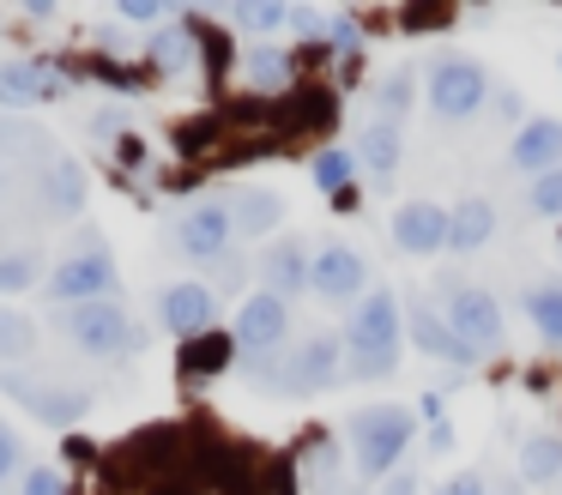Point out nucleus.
I'll return each mask as SVG.
<instances>
[{"label": "nucleus", "instance_id": "obj_1", "mask_svg": "<svg viewBox=\"0 0 562 495\" xmlns=\"http://www.w3.org/2000/svg\"><path fill=\"white\" fill-rule=\"evenodd\" d=\"M345 357H351V374L363 381H381L400 362V296L393 290H369L351 314V333H345Z\"/></svg>", "mask_w": 562, "mask_h": 495}, {"label": "nucleus", "instance_id": "obj_2", "mask_svg": "<svg viewBox=\"0 0 562 495\" xmlns=\"http://www.w3.org/2000/svg\"><path fill=\"white\" fill-rule=\"evenodd\" d=\"M61 333L74 338V350H86V357H98V362H115V357L146 350V333L127 320V308L115 296L110 302H79V308H61Z\"/></svg>", "mask_w": 562, "mask_h": 495}, {"label": "nucleus", "instance_id": "obj_3", "mask_svg": "<svg viewBox=\"0 0 562 495\" xmlns=\"http://www.w3.org/2000/svg\"><path fill=\"white\" fill-rule=\"evenodd\" d=\"M115 290H122V266H115V254H110V241H103V236H86L49 272V296L61 302V308H79V302H110Z\"/></svg>", "mask_w": 562, "mask_h": 495}, {"label": "nucleus", "instance_id": "obj_4", "mask_svg": "<svg viewBox=\"0 0 562 495\" xmlns=\"http://www.w3.org/2000/svg\"><path fill=\"white\" fill-rule=\"evenodd\" d=\"M417 435V417L405 405H369L351 417V453H357V471L363 477H381V471L400 465V453L412 447Z\"/></svg>", "mask_w": 562, "mask_h": 495}, {"label": "nucleus", "instance_id": "obj_5", "mask_svg": "<svg viewBox=\"0 0 562 495\" xmlns=\"http://www.w3.org/2000/svg\"><path fill=\"white\" fill-rule=\"evenodd\" d=\"M0 393L13 398V405H25L37 423H49V429H74V423H86V410H91V386L31 381V374H19V369L0 374Z\"/></svg>", "mask_w": 562, "mask_h": 495}, {"label": "nucleus", "instance_id": "obj_6", "mask_svg": "<svg viewBox=\"0 0 562 495\" xmlns=\"http://www.w3.org/2000/svg\"><path fill=\"white\" fill-rule=\"evenodd\" d=\"M484 97H490V79H484V67H477V60L441 55L436 67H429V109H436V115L465 121V115H477V109H484Z\"/></svg>", "mask_w": 562, "mask_h": 495}, {"label": "nucleus", "instance_id": "obj_7", "mask_svg": "<svg viewBox=\"0 0 562 495\" xmlns=\"http://www.w3.org/2000/svg\"><path fill=\"white\" fill-rule=\"evenodd\" d=\"M284 333H291V302L279 296H248L243 308H236V350H243V362H255V369H267V357L284 345Z\"/></svg>", "mask_w": 562, "mask_h": 495}, {"label": "nucleus", "instance_id": "obj_8", "mask_svg": "<svg viewBox=\"0 0 562 495\" xmlns=\"http://www.w3.org/2000/svg\"><path fill=\"white\" fill-rule=\"evenodd\" d=\"M231 241H236V224H231V205L224 200L188 205L182 224H176V248H182L188 260H200V266H218L224 254H231Z\"/></svg>", "mask_w": 562, "mask_h": 495}, {"label": "nucleus", "instance_id": "obj_9", "mask_svg": "<svg viewBox=\"0 0 562 495\" xmlns=\"http://www.w3.org/2000/svg\"><path fill=\"white\" fill-rule=\"evenodd\" d=\"M339 357H345V338L339 333H308L303 345L284 357L279 386H284V393H321V386L339 381Z\"/></svg>", "mask_w": 562, "mask_h": 495}, {"label": "nucleus", "instance_id": "obj_10", "mask_svg": "<svg viewBox=\"0 0 562 495\" xmlns=\"http://www.w3.org/2000/svg\"><path fill=\"white\" fill-rule=\"evenodd\" d=\"M369 284V266L357 248H345V241H327V248L308 260V290H315L321 302H357Z\"/></svg>", "mask_w": 562, "mask_h": 495}, {"label": "nucleus", "instance_id": "obj_11", "mask_svg": "<svg viewBox=\"0 0 562 495\" xmlns=\"http://www.w3.org/2000/svg\"><path fill=\"white\" fill-rule=\"evenodd\" d=\"M448 326H453V338H465V345L477 350V357L502 345V308H496V296L477 290V284H460L448 296Z\"/></svg>", "mask_w": 562, "mask_h": 495}, {"label": "nucleus", "instance_id": "obj_12", "mask_svg": "<svg viewBox=\"0 0 562 495\" xmlns=\"http://www.w3.org/2000/svg\"><path fill=\"white\" fill-rule=\"evenodd\" d=\"M158 314H164V326H170L176 338H188V345H194V338H206V326L218 320V296H212L206 284H194V278H188V284H170L158 296Z\"/></svg>", "mask_w": 562, "mask_h": 495}, {"label": "nucleus", "instance_id": "obj_13", "mask_svg": "<svg viewBox=\"0 0 562 495\" xmlns=\"http://www.w3.org/2000/svg\"><path fill=\"white\" fill-rule=\"evenodd\" d=\"M393 241H400L405 254L448 248V212H441L436 200H405L400 212H393Z\"/></svg>", "mask_w": 562, "mask_h": 495}, {"label": "nucleus", "instance_id": "obj_14", "mask_svg": "<svg viewBox=\"0 0 562 495\" xmlns=\"http://www.w3.org/2000/svg\"><path fill=\"white\" fill-rule=\"evenodd\" d=\"M61 91H67V79L49 72L43 60H7V67H0V103L7 109L49 103V97H61Z\"/></svg>", "mask_w": 562, "mask_h": 495}, {"label": "nucleus", "instance_id": "obj_15", "mask_svg": "<svg viewBox=\"0 0 562 495\" xmlns=\"http://www.w3.org/2000/svg\"><path fill=\"white\" fill-rule=\"evenodd\" d=\"M308 260L315 254L303 248L296 236H284V241H272L267 254H260V278H267V296H296V290H308Z\"/></svg>", "mask_w": 562, "mask_h": 495}, {"label": "nucleus", "instance_id": "obj_16", "mask_svg": "<svg viewBox=\"0 0 562 495\" xmlns=\"http://www.w3.org/2000/svg\"><path fill=\"white\" fill-rule=\"evenodd\" d=\"M508 157H514V169H532V176H550V169L562 164V121H557V115L526 121Z\"/></svg>", "mask_w": 562, "mask_h": 495}, {"label": "nucleus", "instance_id": "obj_17", "mask_svg": "<svg viewBox=\"0 0 562 495\" xmlns=\"http://www.w3.org/2000/svg\"><path fill=\"white\" fill-rule=\"evenodd\" d=\"M412 345L429 350V357H448V362H477V350L465 338H453L448 314H436L429 302H412Z\"/></svg>", "mask_w": 562, "mask_h": 495}, {"label": "nucleus", "instance_id": "obj_18", "mask_svg": "<svg viewBox=\"0 0 562 495\" xmlns=\"http://www.w3.org/2000/svg\"><path fill=\"white\" fill-rule=\"evenodd\" d=\"M496 236V205L490 200H460L448 212V248H460V254H472V248H484V241Z\"/></svg>", "mask_w": 562, "mask_h": 495}, {"label": "nucleus", "instance_id": "obj_19", "mask_svg": "<svg viewBox=\"0 0 562 495\" xmlns=\"http://www.w3.org/2000/svg\"><path fill=\"white\" fill-rule=\"evenodd\" d=\"M43 205H49L55 217H79V212H86V169H79L74 157L49 164V176H43Z\"/></svg>", "mask_w": 562, "mask_h": 495}, {"label": "nucleus", "instance_id": "obj_20", "mask_svg": "<svg viewBox=\"0 0 562 495\" xmlns=\"http://www.w3.org/2000/svg\"><path fill=\"white\" fill-rule=\"evenodd\" d=\"M279 217H284V200H279V193H267V188H243L231 200L236 236H267V229H279Z\"/></svg>", "mask_w": 562, "mask_h": 495}, {"label": "nucleus", "instance_id": "obj_21", "mask_svg": "<svg viewBox=\"0 0 562 495\" xmlns=\"http://www.w3.org/2000/svg\"><path fill=\"white\" fill-rule=\"evenodd\" d=\"M357 164H363L369 176H393V169H400V127H393V121L363 127V139H357Z\"/></svg>", "mask_w": 562, "mask_h": 495}, {"label": "nucleus", "instance_id": "obj_22", "mask_svg": "<svg viewBox=\"0 0 562 495\" xmlns=\"http://www.w3.org/2000/svg\"><path fill=\"white\" fill-rule=\"evenodd\" d=\"M520 471H526V483H557V471H562V435H532V441L520 447Z\"/></svg>", "mask_w": 562, "mask_h": 495}, {"label": "nucleus", "instance_id": "obj_23", "mask_svg": "<svg viewBox=\"0 0 562 495\" xmlns=\"http://www.w3.org/2000/svg\"><path fill=\"white\" fill-rule=\"evenodd\" d=\"M31 350H37V326L19 308H0V374L13 369L19 357H31Z\"/></svg>", "mask_w": 562, "mask_h": 495}, {"label": "nucleus", "instance_id": "obj_24", "mask_svg": "<svg viewBox=\"0 0 562 495\" xmlns=\"http://www.w3.org/2000/svg\"><path fill=\"white\" fill-rule=\"evenodd\" d=\"M526 314H532L538 338L562 345V284H532L526 290Z\"/></svg>", "mask_w": 562, "mask_h": 495}, {"label": "nucleus", "instance_id": "obj_25", "mask_svg": "<svg viewBox=\"0 0 562 495\" xmlns=\"http://www.w3.org/2000/svg\"><path fill=\"white\" fill-rule=\"evenodd\" d=\"M351 169H357V157L345 151V145H327V151H315V188L339 200V193H351V188H345V181H351Z\"/></svg>", "mask_w": 562, "mask_h": 495}, {"label": "nucleus", "instance_id": "obj_26", "mask_svg": "<svg viewBox=\"0 0 562 495\" xmlns=\"http://www.w3.org/2000/svg\"><path fill=\"white\" fill-rule=\"evenodd\" d=\"M43 272L37 248H13V254H0V296H19V290H31Z\"/></svg>", "mask_w": 562, "mask_h": 495}, {"label": "nucleus", "instance_id": "obj_27", "mask_svg": "<svg viewBox=\"0 0 562 495\" xmlns=\"http://www.w3.org/2000/svg\"><path fill=\"white\" fill-rule=\"evenodd\" d=\"M146 48H151V60H158L164 72H182L188 60H194V36H188V31H158Z\"/></svg>", "mask_w": 562, "mask_h": 495}, {"label": "nucleus", "instance_id": "obj_28", "mask_svg": "<svg viewBox=\"0 0 562 495\" xmlns=\"http://www.w3.org/2000/svg\"><path fill=\"white\" fill-rule=\"evenodd\" d=\"M231 24H243V31H279V24H291V12L272 7V0H248V7H231Z\"/></svg>", "mask_w": 562, "mask_h": 495}, {"label": "nucleus", "instance_id": "obj_29", "mask_svg": "<svg viewBox=\"0 0 562 495\" xmlns=\"http://www.w3.org/2000/svg\"><path fill=\"white\" fill-rule=\"evenodd\" d=\"M248 79L255 85H284L291 79V60H284L279 48H248Z\"/></svg>", "mask_w": 562, "mask_h": 495}, {"label": "nucleus", "instance_id": "obj_30", "mask_svg": "<svg viewBox=\"0 0 562 495\" xmlns=\"http://www.w3.org/2000/svg\"><path fill=\"white\" fill-rule=\"evenodd\" d=\"M236 357V338H194V345H188V369H224V362Z\"/></svg>", "mask_w": 562, "mask_h": 495}, {"label": "nucleus", "instance_id": "obj_31", "mask_svg": "<svg viewBox=\"0 0 562 495\" xmlns=\"http://www.w3.org/2000/svg\"><path fill=\"white\" fill-rule=\"evenodd\" d=\"M532 212L562 217V164L550 169V176H538V181H532Z\"/></svg>", "mask_w": 562, "mask_h": 495}, {"label": "nucleus", "instance_id": "obj_32", "mask_svg": "<svg viewBox=\"0 0 562 495\" xmlns=\"http://www.w3.org/2000/svg\"><path fill=\"white\" fill-rule=\"evenodd\" d=\"M381 109H387V121L412 109V72H387V85H381Z\"/></svg>", "mask_w": 562, "mask_h": 495}, {"label": "nucleus", "instance_id": "obj_33", "mask_svg": "<svg viewBox=\"0 0 562 495\" xmlns=\"http://www.w3.org/2000/svg\"><path fill=\"white\" fill-rule=\"evenodd\" d=\"M19 495H67V477H61V471H49V465H37V471H25Z\"/></svg>", "mask_w": 562, "mask_h": 495}, {"label": "nucleus", "instance_id": "obj_34", "mask_svg": "<svg viewBox=\"0 0 562 495\" xmlns=\"http://www.w3.org/2000/svg\"><path fill=\"white\" fill-rule=\"evenodd\" d=\"M13 471H19V435L7 429V423H0V483L13 477Z\"/></svg>", "mask_w": 562, "mask_h": 495}, {"label": "nucleus", "instance_id": "obj_35", "mask_svg": "<svg viewBox=\"0 0 562 495\" xmlns=\"http://www.w3.org/2000/svg\"><path fill=\"white\" fill-rule=\"evenodd\" d=\"M122 19L127 24H158L164 7H158V0H122Z\"/></svg>", "mask_w": 562, "mask_h": 495}, {"label": "nucleus", "instance_id": "obj_36", "mask_svg": "<svg viewBox=\"0 0 562 495\" xmlns=\"http://www.w3.org/2000/svg\"><path fill=\"white\" fill-rule=\"evenodd\" d=\"M436 495H484V477H477V471H460V477H448Z\"/></svg>", "mask_w": 562, "mask_h": 495}, {"label": "nucleus", "instance_id": "obj_37", "mask_svg": "<svg viewBox=\"0 0 562 495\" xmlns=\"http://www.w3.org/2000/svg\"><path fill=\"white\" fill-rule=\"evenodd\" d=\"M291 24H296L303 36H321V31H327V19H321V12H291Z\"/></svg>", "mask_w": 562, "mask_h": 495}, {"label": "nucleus", "instance_id": "obj_38", "mask_svg": "<svg viewBox=\"0 0 562 495\" xmlns=\"http://www.w3.org/2000/svg\"><path fill=\"white\" fill-rule=\"evenodd\" d=\"M327 31H333V43H339V48H357V24L351 19H333Z\"/></svg>", "mask_w": 562, "mask_h": 495}, {"label": "nucleus", "instance_id": "obj_39", "mask_svg": "<svg viewBox=\"0 0 562 495\" xmlns=\"http://www.w3.org/2000/svg\"><path fill=\"white\" fill-rule=\"evenodd\" d=\"M429 447H436V453H448V447H453V429H448V423H436V429H429Z\"/></svg>", "mask_w": 562, "mask_h": 495}, {"label": "nucleus", "instance_id": "obj_40", "mask_svg": "<svg viewBox=\"0 0 562 495\" xmlns=\"http://www.w3.org/2000/svg\"><path fill=\"white\" fill-rule=\"evenodd\" d=\"M496 109L514 121V115H520V91H496Z\"/></svg>", "mask_w": 562, "mask_h": 495}, {"label": "nucleus", "instance_id": "obj_41", "mask_svg": "<svg viewBox=\"0 0 562 495\" xmlns=\"http://www.w3.org/2000/svg\"><path fill=\"white\" fill-rule=\"evenodd\" d=\"M381 495H417V477H387V490Z\"/></svg>", "mask_w": 562, "mask_h": 495}, {"label": "nucleus", "instance_id": "obj_42", "mask_svg": "<svg viewBox=\"0 0 562 495\" xmlns=\"http://www.w3.org/2000/svg\"><path fill=\"white\" fill-rule=\"evenodd\" d=\"M0 200H7V169H0Z\"/></svg>", "mask_w": 562, "mask_h": 495}]
</instances>
